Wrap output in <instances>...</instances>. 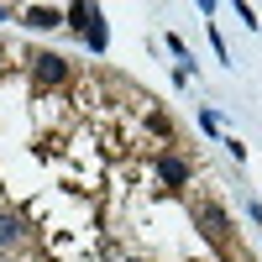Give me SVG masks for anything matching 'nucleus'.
<instances>
[{
	"label": "nucleus",
	"mask_w": 262,
	"mask_h": 262,
	"mask_svg": "<svg viewBox=\"0 0 262 262\" xmlns=\"http://www.w3.org/2000/svg\"><path fill=\"white\" fill-rule=\"evenodd\" d=\"M194 221H200V231H205V242H210V247L231 252V221H226V210H221V205H194Z\"/></svg>",
	"instance_id": "f257e3e1"
},
{
	"label": "nucleus",
	"mask_w": 262,
	"mask_h": 262,
	"mask_svg": "<svg viewBox=\"0 0 262 262\" xmlns=\"http://www.w3.org/2000/svg\"><path fill=\"white\" fill-rule=\"evenodd\" d=\"M32 79L42 84V90L69 84V58H63V53H37V58H32Z\"/></svg>",
	"instance_id": "f03ea898"
},
{
	"label": "nucleus",
	"mask_w": 262,
	"mask_h": 262,
	"mask_svg": "<svg viewBox=\"0 0 262 262\" xmlns=\"http://www.w3.org/2000/svg\"><path fill=\"white\" fill-rule=\"evenodd\" d=\"M158 179H163L168 189H184V184H189V163L179 158V152H158Z\"/></svg>",
	"instance_id": "7ed1b4c3"
},
{
	"label": "nucleus",
	"mask_w": 262,
	"mask_h": 262,
	"mask_svg": "<svg viewBox=\"0 0 262 262\" xmlns=\"http://www.w3.org/2000/svg\"><path fill=\"white\" fill-rule=\"evenodd\" d=\"M27 242V221H21L16 210H0V252H11Z\"/></svg>",
	"instance_id": "20e7f679"
},
{
	"label": "nucleus",
	"mask_w": 262,
	"mask_h": 262,
	"mask_svg": "<svg viewBox=\"0 0 262 262\" xmlns=\"http://www.w3.org/2000/svg\"><path fill=\"white\" fill-rule=\"evenodd\" d=\"M21 21H27L32 32H53V27H63V11H53V6H27Z\"/></svg>",
	"instance_id": "39448f33"
},
{
	"label": "nucleus",
	"mask_w": 262,
	"mask_h": 262,
	"mask_svg": "<svg viewBox=\"0 0 262 262\" xmlns=\"http://www.w3.org/2000/svg\"><path fill=\"white\" fill-rule=\"evenodd\" d=\"M63 21H69L79 37H90V27L100 21V11H95V6H69V11H63Z\"/></svg>",
	"instance_id": "423d86ee"
},
{
	"label": "nucleus",
	"mask_w": 262,
	"mask_h": 262,
	"mask_svg": "<svg viewBox=\"0 0 262 262\" xmlns=\"http://www.w3.org/2000/svg\"><path fill=\"white\" fill-rule=\"evenodd\" d=\"M84 42H90V48H95V53H105V42H111V37H105V16H100V21H95V27H90V37H84Z\"/></svg>",
	"instance_id": "0eeeda50"
},
{
	"label": "nucleus",
	"mask_w": 262,
	"mask_h": 262,
	"mask_svg": "<svg viewBox=\"0 0 262 262\" xmlns=\"http://www.w3.org/2000/svg\"><path fill=\"white\" fill-rule=\"evenodd\" d=\"M147 126L158 131V137H168V116H163V111H152V116H147Z\"/></svg>",
	"instance_id": "6e6552de"
},
{
	"label": "nucleus",
	"mask_w": 262,
	"mask_h": 262,
	"mask_svg": "<svg viewBox=\"0 0 262 262\" xmlns=\"http://www.w3.org/2000/svg\"><path fill=\"white\" fill-rule=\"evenodd\" d=\"M0 58H6V53H0Z\"/></svg>",
	"instance_id": "1a4fd4ad"
}]
</instances>
